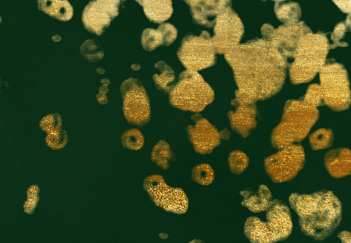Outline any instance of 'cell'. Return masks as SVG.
Returning a JSON list of instances; mask_svg holds the SVG:
<instances>
[{"mask_svg":"<svg viewBox=\"0 0 351 243\" xmlns=\"http://www.w3.org/2000/svg\"><path fill=\"white\" fill-rule=\"evenodd\" d=\"M270 51L266 41L256 39L237 45L224 53L238 90L256 101L276 94L285 82L286 65L272 59Z\"/></svg>","mask_w":351,"mask_h":243,"instance_id":"6da1fadb","label":"cell"},{"mask_svg":"<svg viewBox=\"0 0 351 243\" xmlns=\"http://www.w3.org/2000/svg\"><path fill=\"white\" fill-rule=\"evenodd\" d=\"M289 202L297 214L301 232L307 237L323 240L331 235L340 224L342 205L332 191L293 193L289 197Z\"/></svg>","mask_w":351,"mask_h":243,"instance_id":"7a4b0ae2","label":"cell"},{"mask_svg":"<svg viewBox=\"0 0 351 243\" xmlns=\"http://www.w3.org/2000/svg\"><path fill=\"white\" fill-rule=\"evenodd\" d=\"M318 118L317 108L308 106L302 101H289L285 105L279 123L272 132V146L279 150L302 141Z\"/></svg>","mask_w":351,"mask_h":243,"instance_id":"3957f363","label":"cell"},{"mask_svg":"<svg viewBox=\"0 0 351 243\" xmlns=\"http://www.w3.org/2000/svg\"><path fill=\"white\" fill-rule=\"evenodd\" d=\"M266 211V221L254 216L245 221L244 234L251 243H275L286 239L292 233L290 211L284 203L274 199Z\"/></svg>","mask_w":351,"mask_h":243,"instance_id":"277c9868","label":"cell"},{"mask_svg":"<svg viewBox=\"0 0 351 243\" xmlns=\"http://www.w3.org/2000/svg\"><path fill=\"white\" fill-rule=\"evenodd\" d=\"M169 98L170 104L176 108L199 112L213 102L214 93L199 73L187 69L179 75Z\"/></svg>","mask_w":351,"mask_h":243,"instance_id":"5b68a950","label":"cell"},{"mask_svg":"<svg viewBox=\"0 0 351 243\" xmlns=\"http://www.w3.org/2000/svg\"><path fill=\"white\" fill-rule=\"evenodd\" d=\"M217 53L210 34L203 31L199 35L188 34L182 39L177 57L185 68L198 71L215 64Z\"/></svg>","mask_w":351,"mask_h":243,"instance_id":"8992f818","label":"cell"},{"mask_svg":"<svg viewBox=\"0 0 351 243\" xmlns=\"http://www.w3.org/2000/svg\"><path fill=\"white\" fill-rule=\"evenodd\" d=\"M305 159L303 146L295 143L266 157L264 166L273 182L282 183L292 180L297 175L303 168Z\"/></svg>","mask_w":351,"mask_h":243,"instance_id":"52a82bcc","label":"cell"},{"mask_svg":"<svg viewBox=\"0 0 351 243\" xmlns=\"http://www.w3.org/2000/svg\"><path fill=\"white\" fill-rule=\"evenodd\" d=\"M320 74L324 103L335 111L348 108L350 104L349 82L346 70L338 65L323 67Z\"/></svg>","mask_w":351,"mask_h":243,"instance_id":"ba28073f","label":"cell"},{"mask_svg":"<svg viewBox=\"0 0 351 243\" xmlns=\"http://www.w3.org/2000/svg\"><path fill=\"white\" fill-rule=\"evenodd\" d=\"M123 100V112L130 124L142 126L150 120V105L147 93L137 79L128 78L120 87Z\"/></svg>","mask_w":351,"mask_h":243,"instance_id":"9c48e42d","label":"cell"},{"mask_svg":"<svg viewBox=\"0 0 351 243\" xmlns=\"http://www.w3.org/2000/svg\"><path fill=\"white\" fill-rule=\"evenodd\" d=\"M143 187L155 203L165 210L177 214L187 210L188 199L184 191L167 185L161 175L146 177Z\"/></svg>","mask_w":351,"mask_h":243,"instance_id":"30bf717a","label":"cell"},{"mask_svg":"<svg viewBox=\"0 0 351 243\" xmlns=\"http://www.w3.org/2000/svg\"><path fill=\"white\" fill-rule=\"evenodd\" d=\"M228 6L215 19L211 37L217 53H225L238 45L244 33L243 24L237 14Z\"/></svg>","mask_w":351,"mask_h":243,"instance_id":"8fae6325","label":"cell"},{"mask_svg":"<svg viewBox=\"0 0 351 243\" xmlns=\"http://www.w3.org/2000/svg\"><path fill=\"white\" fill-rule=\"evenodd\" d=\"M256 101L238 89L235 91V98L231 101L234 108L228 113L231 127L244 138L248 137L256 127Z\"/></svg>","mask_w":351,"mask_h":243,"instance_id":"7c38bea8","label":"cell"},{"mask_svg":"<svg viewBox=\"0 0 351 243\" xmlns=\"http://www.w3.org/2000/svg\"><path fill=\"white\" fill-rule=\"evenodd\" d=\"M120 0H98L90 1L84 8L82 22L91 33L101 35L119 14Z\"/></svg>","mask_w":351,"mask_h":243,"instance_id":"4fadbf2b","label":"cell"},{"mask_svg":"<svg viewBox=\"0 0 351 243\" xmlns=\"http://www.w3.org/2000/svg\"><path fill=\"white\" fill-rule=\"evenodd\" d=\"M193 124L186 128L187 136L195 150L199 154H209L221 142L220 133L201 115L196 114L191 117Z\"/></svg>","mask_w":351,"mask_h":243,"instance_id":"5bb4252c","label":"cell"},{"mask_svg":"<svg viewBox=\"0 0 351 243\" xmlns=\"http://www.w3.org/2000/svg\"><path fill=\"white\" fill-rule=\"evenodd\" d=\"M189 4L194 21L200 25L212 28L217 15L228 6L230 0H184Z\"/></svg>","mask_w":351,"mask_h":243,"instance_id":"9a60e30c","label":"cell"},{"mask_svg":"<svg viewBox=\"0 0 351 243\" xmlns=\"http://www.w3.org/2000/svg\"><path fill=\"white\" fill-rule=\"evenodd\" d=\"M325 167L329 174L336 179L351 174V158L350 150L338 148L327 152L324 157Z\"/></svg>","mask_w":351,"mask_h":243,"instance_id":"2e32d148","label":"cell"},{"mask_svg":"<svg viewBox=\"0 0 351 243\" xmlns=\"http://www.w3.org/2000/svg\"><path fill=\"white\" fill-rule=\"evenodd\" d=\"M240 194L242 197L241 204L255 213L266 210L273 200L270 190L264 184L259 185L256 191H241Z\"/></svg>","mask_w":351,"mask_h":243,"instance_id":"e0dca14e","label":"cell"},{"mask_svg":"<svg viewBox=\"0 0 351 243\" xmlns=\"http://www.w3.org/2000/svg\"><path fill=\"white\" fill-rule=\"evenodd\" d=\"M149 20L156 23L167 20L173 13L172 0H136Z\"/></svg>","mask_w":351,"mask_h":243,"instance_id":"ac0fdd59","label":"cell"},{"mask_svg":"<svg viewBox=\"0 0 351 243\" xmlns=\"http://www.w3.org/2000/svg\"><path fill=\"white\" fill-rule=\"evenodd\" d=\"M39 9L57 19L67 21L73 17L74 10L68 0H38Z\"/></svg>","mask_w":351,"mask_h":243,"instance_id":"d6986e66","label":"cell"},{"mask_svg":"<svg viewBox=\"0 0 351 243\" xmlns=\"http://www.w3.org/2000/svg\"><path fill=\"white\" fill-rule=\"evenodd\" d=\"M155 67L160 71V73H155L153 76L156 87L162 91L170 92L175 85L174 83L176 77L174 71L170 66L162 61L156 63Z\"/></svg>","mask_w":351,"mask_h":243,"instance_id":"ffe728a7","label":"cell"},{"mask_svg":"<svg viewBox=\"0 0 351 243\" xmlns=\"http://www.w3.org/2000/svg\"><path fill=\"white\" fill-rule=\"evenodd\" d=\"M173 157V153L168 142L159 140L154 147L151 153V160L163 170L167 169Z\"/></svg>","mask_w":351,"mask_h":243,"instance_id":"44dd1931","label":"cell"},{"mask_svg":"<svg viewBox=\"0 0 351 243\" xmlns=\"http://www.w3.org/2000/svg\"><path fill=\"white\" fill-rule=\"evenodd\" d=\"M334 140V135L332 129L321 128L311 134L309 141L312 149L317 151L331 147Z\"/></svg>","mask_w":351,"mask_h":243,"instance_id":"7402d4cb","label":"cell"},{"mask_svg":"<svg viewBox=\"0 0 351 243\" xmlns=\"http://www.w3.org/2000/svg\"><path fill=\"white\" fill-rule=\"evenodd\" d=\"M141 43L145 50L152 52L159 46L164 45L163 34L159 28L156 29L146 28L141 34Z\"/></svg>","mask_w":351,"mask_h":243,"instance_id":"603a6c76","label":"cell"},{"mask_svg":"<svg viewBox=\"0 0 351 243\" xmlns=\"http://www.w3.org/2000/svg\"><path fill=\"white\" fill-rule=\"evenodd\" d=\"M228 162L230 171L234 174H240L248 168L249 158L244 152L236 150L229 154Z\"/></svg>","mask_w":351,"mask_h":243,"instance_id":"cb8c5ba5","label":"cell"},{"mask_svg":"<svg viewBox=\"0 0 351 243\" xmlns=\"http://www.w3.org/2000/svg\"><path fill=\"white\" fill-rule=\"evenodd\" d=\"M192 179L196 183L203 185L211 184L214 178V171L208 164L202 163L195 166L192 170Z\"/></svg>","mask_w":351,"mask_h":243,"instance_id":"d4e9b609","label":"cell"},{"mask_svg":"<svg viewBox=\"0 0 351 243\" xmlns=\"http://www.w3.org/2000/svg\"><path fill=\"white\" fill-rule=\"evenodd\" d=\"M121 142L125 148L132 150H139L143 146L144 138L137 129L133 128L124 132L121 136Z\"/></svg>","mask_w":351,"mask_h":243,"instance_id":"484cf974","label":"cell"},{"mask_svg":"<svg viewBox=\"0 0 351 243\" xmlns=\"http://www.w3.org/2000/svg\"><path fill=\"white\" fill-rule=\"evenodd\" d=\"M68 141L66 132L60 129L55 132L48 133L45 138L47 145L53 150H59L64 147Z\"/></svg>","mask_w":351,"mask_h":243,"instance_id":"4316f807","label":"cell"},{"mask_svg":"<svg viewBox=\"0 0 351 243\" xmlns=\"http://www.w3.org/2000/svg\"><path fill=\"white\" fill-rule=\"evenodd\" d=\"M304 104L311 107L316 108L322 105L324 103L320 86L312 85L308 88L304 99Z\"/></svg>","mask_w":351,"mask_h":243,"instance_id":"83f0119b","label":"cell"},{"mask_svg":"<svg viewBox=\"0 0 351 243\" xmlns=\"http://www.w3.org/2000/svg\"><path fill=\"white\" fill-rule=\"evenodd\" d=\"M62 119L58 113H51L43 117L39 122L40 128L47 133L61 129Z\"/></svg>","mask_w":351,"mask_h":243,"instance_id":"f1b7e54d","label":"cell"},{"mask_svg":"<svg viewBox=\"0 0 351 243\" xmlns=\"http://www.w3.org/2000/svg\"><path fill=\"white\" fill-rule=\"evenodd\" d=\"M39 189L36 185L30 186L27 189V198L23 206L26 213L31 214L34 212L39 200Z\"/></svg>","mask_w":351,"mask_h":243,"instance_id":"f546056e","label":"cell"},{"mask_svg":"<svg viewBox=\"0 0 351 243\" xmlns=\"http://www.w3.org/2000/svg\"><path fill=\"white\" fill-rule=\"evenodd\" d=\"M162 32L164 40V46H170L176 39L177 30L176 27L170 23H162L158 27Z\"/></svg>","mask_w":351,"mask_h":243,"instance_id":"4dcf8cb0","label":"cell"},{"mask_svg":"<svg viewBox=\"0 0 351 243\" xmlns=\"http://www.w3.org/2000/svg\"><path fill=\"white\" fill-rule=\"evenodd\" d=\"M338 237L341 240L342 243H351V235L348 231H343L338 234Z\"/></svg>","mask_w":351,"mask_h":243,"instance_id":"1f68e13d","label":"cell"},{"mask_svg":"<svg viewBox=\"0 0 351 243\" xmlns=\"http://www.w3.org/2000/svg\"><path fill=\"white\" fill-rule=\"evenodd\" d=\"M219 133L221 139L225 140H228L230 138V133L227 130V129L222 130Z\"/></svg>","mask_w":351,"mask_h":243,"instance_id":"d6a6232c","label":"cell"}]
</instances>
